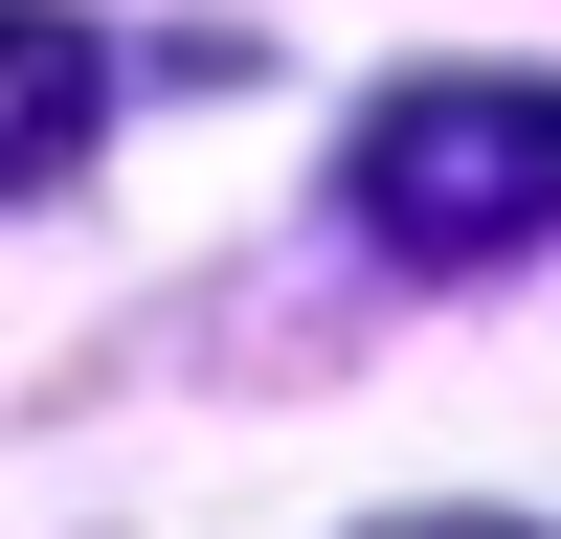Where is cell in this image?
Wrapping results in <instances>:
<instances>
[{
  "instance_id": "6da1fadb",
  "label": "cell",
  "mask_w": 561,
  "mask_h": 539,
  "mask_svg": "<svg viewBox=\"0 0 561 539\" xmlns=\"http://www.w3.org/2000/svg\"><path fill=\"white\" fill-rule=\"evenodd\" d=\"M359 225H382L404 270H494L561 225V90L539 68H427L359 113Z\"/></svg>"
},
{
  "instance_id": "7a4b0ae2",
  "label": "cell",
  "mask_w": 561,
  "mask_h": 539,
  "mask_svg": "<svg viewBox=\"0 0 561 539\" xmlns=\"http://www.w3.org/2000/svg\"><path fill=\"white\" fill-rule=\"evenodd\" d=\"M90 23H45V0H0V203H45V180L90 158Z\"/></svg>"
},
{
  "instance_id": "3957f363",
  "label": "cell",
  "mask_w": 561,
  "mask_h": 539,
  "mask_svg": "<svg viewBox=\"0 0 561 539\" xmlns=\"http://www.w3.org/2000/svg\"><path fill=\"white\" fill-rule=\"evenodd\" d=\"M382 539H517V517H382Z\"/></svg>"
}]
</instances>
